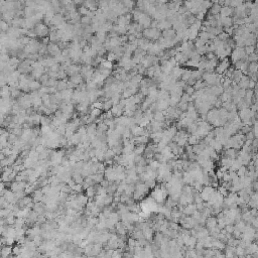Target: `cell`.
<instances>
[{
    "mask_svg": "<svg viewBox=\"0 0 258 258\" xmlns=\"http://www.w3.org/2000/svg\"><path fill=\"white\" fill-rule=\"evenodd\" d=\"M102 246H103V244H101V243H94L90 256H98L99 255V253L102 251Z\"/></svg>",
    "mask_w": 258,
    "mask_h": 258,
    "instance_id": "cell-26",
    "label": "cell"
},
{
    "mask_svg": "<svg viewBox=\"0 0 258 258\" xmlns=\"http://www.w3.org/2000/svg\"><path fill=\"white\" fill-rule=\"evenodd\" d=\"M58 82H59V80H58V79L50 78V79H49V81H48V83H46V86H48V87H57Z\"/></svg>",
    "mask_w": 258,
    "mask_h": 258,
    "instance_id": "cell-49",
    "label": "cell"
},
{
    "mask_svg": "<svg viewBox=\"0 0 258 258\" xmlns=\"http://www.w3.org/2000/svg\"><path fill=\"white\" fill-rule=\"evenodd\" d=\"M247 58V54L245 51V49L244 48H239V46H236L235 49L232 50L231 55H230V60H231V63L235 64L238 61H241Z\"/></svg>",
    "mask_w": 258,
    "mask_h": 258,
    "instance_id": "cell-2",
    "label": "cell"
},
{
    "mask_svg": "<svg viewBox=\"0 0 258 258\" xmlns=\"http://www.w3.org/2000/svg\"><path fill=\"white\" fill-rule=\"evenodd\" d=\"M221 8H222V5L219 3H213L212 6L210 7L209 11L207 14H210V15H218L220 14V11H221Z\"/></svg>",
    "mask_w": 258,
    "mask_h": 258,
    "instance_id": "cell-19",
    "label": "cell"
},
{
    "mask_svg": "<svg viewBox=\"0 0 258 258\" xmlns=\"http://www.w3.org/2000/svg\"><path fill=\"white\" fill-rule=\"evenodd\" d=\"M31 196H32V198H34V202H41V200H43L44 196H45V193L41 189H37L36 191H34V193L31 194Z\"/></svg>",
    "mask_w": 258,
    "mask_h": 258,
    "instance_id": "cell-25",
    "label": "cell"
},
{
    "mask_svg": "<svg viewBox=\"0 0 258 258\" xmlns=\"http://www.w3.org/2000/svg\"><path fill=\"white\" fill-rule=\"evenodd\" d=\"M69 80H70V81H71L72 83H74L75 85H76L77 87L80 85V84L84 83V78L82 77V75H81V74H76V75H73V76L69 77Z\"/></svg>",
    "mask_w": 258,
    "mask_h": 258,
    "instance_id": "cell-24",
    "label": "cell"
},
{
    "mask_svg": "<svg viewBox=\"0 0 258 258\" xmlns=\"http://www.w3.org/2000/svg\"><path fill=\"white\" fill-rule=\"evenodd\" d=\"M254 74H258V62H252L248 65L246 75L251 76V75H254Z\"/></svg>",
    "mask_w": 258,
    "mask_h": 258,
    "instance_id": "cell-22",
    "label": "cell"
},
{
    "mask_svg": "<svg viewBox=\"0 0 258 258\" xmlns=\"http://www.w3.org/2000/svg\"><path fill=\"white\" fill-rule=\"evenodd\" d=\"M161 36H163L165 39H173L176 36V29H173L171 27L170 29H166V30L161 31Z\"/></svg>",
    "mask_w": 258,
    "mask_h": 258,
    "instance_id": "cell-20",
    "label": "cell"
},
{
    "mask_svg": "<svg viewBox=\"0 0 258 258\" xmlns=\"http://www.w3.org/2000/svg\"><path fill=\"white\" fill-rule=\"evenodd\" d=\"M34 31L37 35V37H40V39H44V37L49 36L50 34V26L46 25L45 23L39 22L34 26Z\"/></svg>",
    "mask_w": 258,
    "mask_h": 258,
    "instance_id": "cell-3",
    "label": "cell"
},
{
    "mask_svg": "<svg viewBox=\"0 0 258 258\" xmlns=\"http://www.w3.org/2000/svg\"><path fill=\"white\" fill-rule=\"evenodd\" d=\"M80 22H81V24L83 26H88V25H92L93 23V18L88 16V15H84L81 17V19H80Z\"/></svg>",
    "mask_w": 258,
    "mask_h": 258,
    "instance_id": "cell-34",
    "label": "cell"
},
{
    "mask_svg": "<svg viewBox=\"0 0 258 258\" xmlns=\"http://www.w3.org/2000/svg\"><path fill=\"white\" fill-rule=\"evenodd\" d=\"M151 5V3L148 1V0H137L136 1V8L141 10L142 12L146 13V11L148 10L149 6Z\"/></svg>",
    "mask_w": 258,
    "mask_h": 258,
    "instance_id": "cell-9",
    "label": "cell"
},
{
    "mask_svg": "<svg viewBox=\"0 0 258 258\" xmlns=\"http://www.w3.org/2000/svg\"><path fill=\"white\" fill-rule=\"evenodd\" d=\"M181 1H182V2H185V1H187V0H181Z\"/></svg>",
    "mask_w": 258,
    "mask_h": 258,
    "instance_id": "cell-54",
    "label": "cell"
},
{
    "mask_svg": "<svg viewBox=\"0 0 258 258\" xmlns=\"http://www.w3.org/2000/svg\"><path fill=\"white\" fill-rule=\"evenodd\" d=\"M247 60H248V62H249V63L258 62V55L256 54V51H255V53H252L250 55H247Z\"/></svg>",
    "mask_w": 258,
    "mask_h": 258,
    "instance_id": "cell-47",
    "label": "cell"
},
{
    "mask_svg": "<svg viewBox=\"0 0 258 258\" xmlns=\"http://www.w3.org/2000/svg\"><path fill=\"white\" fill-rule=\"evenodd\" d=\"M78 11L80 14H81V16H84V15H88V13L90 10H89V9L83 4V5H80V7L78 8Z\"/></svg>",
    "mask_w": 258,
    "mask_h": 258,
    "instance_id": "cell-45",
    "label": "cell"
},
{
    "mask_svg": "<svg viewBox=\"0 0 258 258\" xmlns=\"http://www.w3.org/2000/svg\"><path fill=\"white\" fill-rule=\"evenodd\" d=\"M249 1H254V0H249Z\"/></svg>",
    "mask_w": 258,
    "mask_h": 258,
    "instance_id": "cell-55",
    "label": "cell"
},
{
    "mask_svg": "<svg viewBox=\"0 0 258 258\" xmlns=\"http://www.w3.org/2000/svg\"><path fill=\"white\" fill-rule=\"evenodd\" d=\"M122 2H123L124 6L126 8H128L129 10H131V9L133 10V8L136 7V1H135V0H124V1Z\"/></svg>",
    "mask_w": 258,
    "mask_h": 258,
    "instance_id": "cell-39",
    "label": "cell"
},
{
    "mask_svg": "<svg viewBox=\"0 0 258 258\" xmlns=\"http://www.w3.org/2000/svg\"><path fill=\"white\" fill-rule=\"evenodd\" d=\"M12 213V211L9 209V208H5V209H1L0 211V217H3V218H6L7 216H9Z\"/></svg>",
    "mask_w": 258,
    "mask_h": 258,
    "instance_id": "cell-48",
    "label": "cell"
},
{
    "mask_svg": "<svg viewBox=\"0 0 258 258\" xmlns=\"http://www.w3.org/2000/svg\"><path fill=\"white\" fill-rule=\"evenodd\" d=\"M58 89V91L59 92H62L64 90H66V89H68V80H59V82H58V85L57 87H55Z\"/></svg>",
    "mask_w": 258,
    "mask_h": 258,
    "instance_id": "cell-33",
    "label": "cell"
},
{
    "mask_svg": "<svg viewBox=\"0 0 258 258\" xmlns=\"http://www.w3.org/2000/svg\"><path fill=\"white\" fill-rule=\"evenodd\" d=\"M102 109H99V108H92L91 111H90V116L92 117L93 119H97L99 118V117L103 114L102 113Z\"/></svg>",
    "mask_w": 258,
    "mask_h": 258,
    "instance_id": "cell-36",
    "label": "cell"
},
{
    "mask_svg": "<svg viewBox=\"0 0 258 258\" xmlns=\"http://www.w3.org/2000/svg\"><path fill=\"white\" fill-rule=\"evenodd\" d=\"M256 54L258 55V39H257V44H256Z\"/></svg>",
    "mask_w": 258,
    "mask_h": 258,
    "instance_id": "cell-53",
    "label": "cell"
},
{
    "mask_svg": "<svg viewBox=\"0 0 258 258\" xmlns=\"http://www.w3.org/2000/svg\"><path fill=\"white\" fill-rule=\"evenodd\" d=\"M1 97L2 98L11 97V87L9 85H5L1 88Z\"/></svg>",
    "mask_w": 258,
    "mask_h": 258,
    "instance_id": "cell-29",
    "label": "cell"
},
{
    "mask_svg": "<svg viewBox=\"0 0 258 258\" xmlns=\"http://www.w3.org/2000/svg\"><path fill=\"white\" fill-rule=\"evenodd\" d=\"M41 83L39 81V80H32V81H30V84H29V89H30V91H39V89L41 88Z\"/></svg>",
    "mask_w": 258,
    "mask_h": 258,
    "instance_id": "cell-30",
    "label": "cell"
},
{
    "mask_svg": "<svg viewBox=\"0 0 258 258\" xmlns=\"http://www.w3.org/2000/svg\"><path fill=\"white\" fill-rule=\"evenodd\" d=\"M124 111H125V108H124L123 105H121L120 103L119 104H115L111 109V112H112V114H113L114 117L122 116V114H124Z\"/></svg>",
    "mask_w": 258,
    "mask_h": 258,
    "instance_id": "cell-12",
    "label": "cell"
},
{
    "mask_svg": "<svg viewBox=\"0 0 258 258\" xmlns=\"http://www.w3.org/2000/svg\"><path fill=\"white\" fill-rule=\"evenodd\" d=\"M176 61V63L177 64H180V65H186L187 62L189 61V55L184 53V51H179L176 55V57H175Z\"/></svg>",
    "mask_w": 258,
    "mask_h": 258,
    "instance_id": "cell-10",
    "label": "cell"
},
{
    "mask_svg": "<svg viewBox=\"0 0 258 258\" xmlns=\"http://www.w3.org/2000/svg\"><path fill=\"white\" fill-rule=\"evenodd\" d=\"M172 27V23L171 21H168L167 19H163V20H161V21H158V26H157V29L159 30H166V29H170Z\"/></svg>",
    "mask_w": 258,
    "mask_h": 258,
    "instance_id": "cell-23",
    "label": "cell"
},
{
    "mask_svg": "<svg viewBox=\"0 0 258 258\" xmlns=\"http://www.w3.org/2000/svg\"><path fill=\"white\" fill-rule=\"evenodd\" d=\"M0 29H1V32H7L8 29H10V23H8L7 21L1 19V22H0Z\"/></svg>",
    "mask_w": 258,
    "mask_h": 258,
    "instance_id": "cell-44",
    "label": "cell"
},
{
    "mask_svg": "<svg viewBox=\"0 0 258 258\" xmlns=\"http://www.w3.org/2000/svg\"><path fill=\"white\" fill-rule=\"evenodd\" d=\"M45 149V146L44 144H40V145H37V146L35 147V150L39 152V153H40V152H43L44 150Z\"/></svg>",
    "mask_w": 258,
    "mask_h": 258,
    "instance_id": "cell-52",
    "label": "cell"
},
{
    "mask_svg": "<svg viewBox=\"0 0 258 258\" xmlns=\"http://www.w3.org/2000/svg\"><path fill=\"white\" fill-rule=\"evenodd\" d=\"M99 66H101V67H103V68H105V69H108V70H113L114 69V65H113V62H110V61H108V60H104L103 61V62L99 65Z\"/></svg>",
    "mask_w": 258,
    "mask_h": 258,
    "instance_id": "cell-41",
    "label": "cell"
},
{
    "mask_svg": "<svg viewBox=\"0 0 258 258\" xmlns=\"http://www.w3.org/2000/svg\"><path fill=\"white\" fill-rule=\"evenodd\" d=\"M230 67H231V60H229L228 58L220 60L215 72L217 74H219V75H223Z\"/></svg>",
    "mask_w": 258,
    "mask_h": 258,
    "instance_id": "cell-4",
    "label": "cell"
},
{
    "mask_svg": "<svg viewBox=\"0 0 258 258\" xmlns=\"http://www.w3.org/2000/svg\"><path fill=\"white\" fill-rule=\"evenodd\" d=\"M83 4L91 11H97L98 9H99L98 1H96V0H85Z\"/></svg>",
    "mask_w": 258,
    "mask_h": 258,
    "instance_id": "cell-14",
    "label": "cell"
},
{
    "mask_svg": "<svg viewBox=\"0 0 258 258\" xmlns=\"http://www.w3.org/2000/svg\"><path fill=\"white\" fill-rule=\"evenodd\" d=\"M120 1H124V0H120Z\"/></svg>",
    "mask_w": 258,
    "mask_h": 258,
    "instance_id": "cell-56",
    "label": "cell"
},
{
    "mask_svg": "<svg viewBox=\"0 0 258 258\" xmlns=\"http://www.w3.org/2000/svg\"><path fill=\"white\" fill-rule=\"evenodd\" d=\"M85 192H86V195L88 196L89 200H94V198H95V196H96V187H95V185L89 187Z\"/></svg>",
    "mask_w": 258,
    "mask_h": 258,
    "instance_id": "cell-31",
    "label": "cell"
},
{
    "mask_svg": "<svg viewBox=\"0 0 258 258\" xmlns=\"http://www.w3.org/2000/svg\"><path fill=\"white\" fill-rule=\"evenodd\" d=\"M62 53V50L59 46L58 44H54V43H50L48 45V55H50V57H57L58 55H60Z\"/></svg>",
    "mask_w": 258,
    "mask_h": 258,
    "instance_id": "cell-7",
    "label": "cell"
},
{
    "mask_svg": "<svg viewBox=\"0 0 258 258\" xmlns=\"http://www.w3.org/2000/svg\"><path fill=\"white\" fill-rule=\"evenodd\" d=\"M247 167H246V166H241L240 167L238 168L237 170V175L239 176H246V173H247Z\"/></svg>",
    "mask_w": 258,
    "mask_h": 258,
    "instance_id": "cell-46",
    "label": "cell"
},
{
    "mask_svg": "<svg viewBox=\"0 0 258 258\" xmlns=\"http://www.w3.org/2000/svg\"><path fill=\"white\" fill-rule=\"evenodd\" d=\"M117 187H118V185H116L115 182H111V184L108 186V187H106L107 193L109 195H114L117 192Z\"/></svg>",
    "mask_w": 258,
    "mask_h": 258,
    "instance_id": "cell-40",
    "label": "cell"
},
{
    "mask_svg": "<svg viewBox=\"0 0 258 258\" xmlns=\"http://www.w3.org/2000/svg\"><path fill=\"white\" fill-rule=\"evenodd\" d=\"M76 201L80 206H82L83 208H85L89 202V198L87 195H83L82 193H79L78 195H76Z\"/></svg>",
    "mask_w": 258,
    "mask_h": 258,
    "instance_id": "cell-16",
    "label": "cell"
},
{
    "mask_svg": "<svg viewBox=\"0 0 258 258\" xmlns=\"http://www.w3.org/2000/svg\"><path fill=\"white\" fill-rule=\"evenodd\" d=\"M234 15V7L224 5L220 11V16L222 17H232Z\"/></svg>",
    "mask_w": 258,
    "mask_h": 258,
    "instance_id": "cell-11",
    "label": "cell"
},
{
    "mask_svg": "<svg viewBox=\"0 0 258 258\" xmlns=\"http://www.w3.org/2000/svg\"><path fill=\"white\" fill-rule=\"evenodd\" d=\"M91 179L95 182V184H101V182L105 179L104 176V173H101V172H97V173H93V175L90 176Z\"/></svg>",
    "mask_w": 258,
    "mask_h": 258,
    "instance_id": "cell-28",
    "label": "cell"
},
{
    "mask_svg": "<svg viewBox=\"0 0 258 258\" xmlns=\"http://www.w3.org/2000/svg\"><path fill=\"white\" fill-rule=\"evenodd\" d=\"M152 18L150 15H148L147 13H143L142 16L140 17V19L137 21L140 25H141L143 29H148V27H150L151 26V23H152Z\"/></svg>",
    "mask_w": 258,
    "mask_h": 258,
    "instance_id": "cell-6",
    "label": "cell"
},
{
    "mask_svg": "<svg viewBox=\"0 0 258 258\" xmlns=\"http://www.w3.org/2000/svg\"><path fill=\"white\" fill-rule=\"evenodd\" d=\"M114 106V103H113V101H112L111 99H107V100H105L104 102H103V107H102V110L103 111H105V112H107V111H110L111 109H112V107Z\"/></svg>",
    "mask_w": 258,
    "mask_h": 258,
    "instance_id": "cell-35",
    "label": "cell"
},
{
    "mask_svg": "<svg viewBox=\"0 0 258 258\" xmlns=\"http://www.w3.org/2000/svg\"><path fill=\"white\" fill-rule=\"evenodd\" d=\"M12 253V248L10 245H1V257L2 258H8V257H13Z\"/></svg>",
    "mask_w": 258,
    "mask_h": 258,
    "instance_id": "cell-13",
    "label": "cell"
},
{
    "mask_svg": "<svg viewBox=\"0 0 258 258\" xmlns=\"http://www.w3.org/2000/svg\"><path fill=\"white\" fill-rule=\"evenodd\" d=\"M72 179L75 182H76V184H83L85 177L83 176V175L81 172H73Z\"/></svg>",
    "mask_w": 258,
    "mask_h": 258,
    "instance_id": "cell-32",
    "label": "cell"
},
{
    "mask_svg": "<svg viewBox=\"0 0 258 258\" xmlns=\"http://www.w3.org/2000/svg\"><path fill=\"white\" fill-rule=\"evenodd\" d=\"M244 49H245V51H246V54L248 55H250L252 53H255L256 51V45H247Z\"/></svg>",
    "mask_w": 258,
    "mask_h": 258,
    "instance_id": "cell-51",
    "label": "cell"
},
{
    "mask_svg": "<svg viewBox=\"0 0 258 258\" xmlns=\"http://www.w3.org/2000/svg\"><path fill=\"white\" fill-rule=\"evenodd\" d=\"M199 141H200V138L195 134H191L189 136V140H187L189 145H192V146H194V145H196L197 143H199Z\"/></svg>",
    "mask_w": 258,
    "mask_h": 258,
    "instance_id": "cell-42",
    "label": "cell"
},
{
    "mask_svg": "<svg viewBox=\"0 0 258 258\" xmlns=\"http://www.w3.org/2000/svg\"><path fill=\"white\" fill-rule=\"evenodd\" d=\"M182 72H184V69H182L180 66H176V67H173V69L171 70V72L170 75L173 79H176L177 81L179 79H181Z\"/></svg>",
    "mask_w": 258,
    "mask_h": 258,
    "instance_id": "cell-18",
    "label": "cell"
},
{
    "mask_svg": "<svg viewBox=\"0 0 258 258\" xmlns=\"http://www.w3.org/2000/svg\"><path fill=\"white\" fill-rule=\"evenodd\" d=\"M61 93H62V96H63V101H65L66 103L72 102V99H73V93H74V90H73V89H66V90L62 91Z\"/></svg>",
    "mask_w": 258,
    "mask_h": 258,
    "instance_id": "cell-15",
    "label": "cell"
},
{
    "mask_svg": "<svg viewBox=\"0 0 258 258\" xmlns=\"http://www.w3.org/2000/svg\"><path fill=\"white\" fill-rule=\"evenodd\" d=\"M217 226H218V219H217V217H215L214 215L213 216L212 215L209 216V217L207 218V220H206L205 227L210 231L211 229H213V228L217 227Z\"/></svg>",
    "mask_w": 258,
    "mask_h": 258,
    "instance_id": "cell-8",
    "label": "cell"
},
{
    "mask_svg": "<svg viewBox=\"0 0 258 258\" xmlns=\"http://www.w3.org/2000/svg\"><path fill=\"white\" fill-rule=\"evenodd\" d=\"M197 210H198L197 209V205L195 203H193V204H189V205L185 206L182 213H184L185 215H187V216H192Z\"/></svg>",
    "mask_w": 258,
    "mask_h": 258,
    "instance_id": "cell-21",
    "label": "cell"
},
{
    "mask_svg": "<svg viewBox=\"0 0 258 258\" xmlns=\"http://www.w3.org/2000/svg\"><path fill=\"white\" fill-rule=\"evenodd\" d=\"M143 37L149 39L150 41H157L161 37V30H159L156 27H148L142 31Z\"/></svg>",
    "mask_w": 258,
    "mask_h": 258,
    "instance_id": "cell-1",
    "label": "cell"
},
{
    "mask_svg": "<svg viewBox=\"0 0 258 258\" xmlns=\"http://www.w3.org/2000/svg\"><path fill=\"white\" fill-rule=\"evenodd\" d=\"M144 12H142L141 10H139V9L137 8H135L132 10V12H131V14H132V19L133 21H138L140 19V17L142 16Z\"/></svg>",
    "mask_w": 258,
    "mask_h": 258,
    "instance_id": "cell-37",
    "label": "cell"
},
{
    "mask_svg": "<svg viewBox=\"0 0 258 258\" xmlns=\"http://www.w3.org/2000/svg\"><path fill=\"white\" fill-rule=\"evenodd\" d=\"M215 192H216V190L213 187V186L209 185V186L204 187L203 189H202V191L200 192V195L202 197V199H203V201L208 202Z\"/></svg>",
    "mask_w": 258,
    "mask_h": 258,
    "instance_id": "cell-5",
    "label": "cell"
},
{
    "mask_svg": "<svg viewBox=\"0 0 258 258\" xmlns=\"http://www.w3.org/2000/svg\"><path fill=\"white\" fill-rule=\"evenodd\" d=\"M106 60L110 61V62H114V61H117V57L115 53L113 51H108L107 55H106Z\"/></svg>",
    "mask_w": 258,
    "mask_h": 258,
    "instance_id": "cell-50",
    "label": "cell"
},
{
    "mask_svg": "<svg viewBox=\"0 0 258 258\" xmlns=\"http://www.w3.org/2000/svg\"><path fill=\"white\" fill-rule=\"evenodd\" d=\"M249 82H250V77L248 76V75L244 74L243 77L241 78V80L238 83V86L241 89H245V90H247V89H249Z\"/></svg>",
    "mask_w": 258,
    "mask_h": 258,
    "instance_id": "cell-17",
    "label": "cell"
},
{
    "mask_svg": "<svg viewBox=\"0 0 258 258\" xmlns=\"http://www.w3.org/2000/svg\"><path fill=\"white\" fill-rule=\"evenodd\" d=\"M144 150H145V145H142V144H137V145H135V148H134V154H136V155H143Z\"/></svg>",
    "mask_w": 258,
    "mask_h": 258,
    "instance_id": "cell-38",
    "label": "cell"
},
{
    "mask_svg": "<svg viewBox=\"0 0 258 258\" xmlns=\"http://www.w3.org/2000/svg\"><path fill=\"white\" fill-rule=\"evenodd\" d=\"M153 120L155 121H165L166 120V114H165V111H161V110H157L155 112H153Z\"/></svg>",
    "mask_w": 258,
    "mask_h": 258,
    "instance_id": "cell-27",
    "label": "cell"
},
{
    "mask_svg": "<svg viewBox=\"0 0 258 258\" xmlns=\"http://www.w3.org/2000/svg\"><path fill=\"white\" fill-rule=\"evenodd\" d=\"M217 39H220V40H222V41H225V43H227V41H228L230 39H231V35H229L226 31H224V30H223V31L221 32V34H220L217 36Z\"/></svg>",
    "mask_w": 258,
    "mask_h": 258,
    "instance_id": "cell-43",
    "label": "cell"
}]
</instances>
